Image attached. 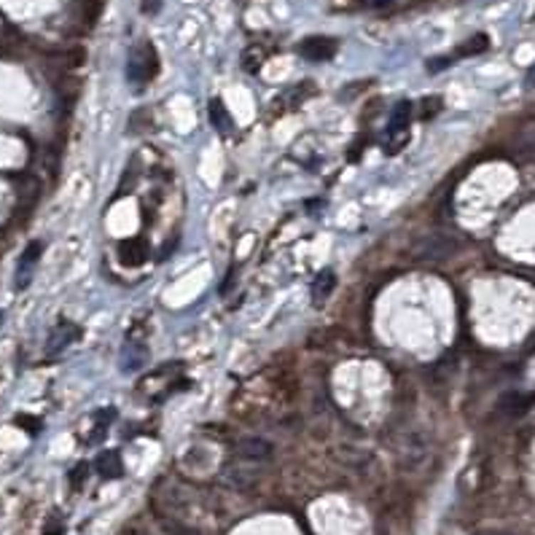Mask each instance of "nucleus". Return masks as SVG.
Listing matches in <instances>:
<instances>
[{
	"label": "nucleus",
	"instance_id": "obj_13",
	"mask_svg": "<svg viewBox=\"0 0 535 535\" xmlns=\"http://www.w3.org/2000/svg\"><path fill=\"white\" fill-rule=\"evenodd\" d=\"M146 255H148L146 243H140V240H127L124 245H119V258H122V264H127V267L143 264Z\"/></svg>",
	"mask_w": 535,
	"mask_h": 535
},
{
	"label": "nucleus",
	"instance_id": "obj_17",
	"mask_svg": "<svg viewBox=\"0 0 535 535\" xmlns=\"http://www.w3.org/2000/svg\"><path fill=\"white\" fill-rule=\"evenodd\" d=\"M159 522H161V530H164V535H202L199 530H194L191 524L178 522V519H172V517H161Z\"/></svg>",
	"mask_w": 535,
	"mask_h": 535
},
{
	"label": "nucleus",
	"instance_id": "obj_8",
	"mask_svg": "<svg viewBox=\"0 0 535 535\" xmlns=\"http://www.w3.org/2000/svg\"><path fill=\"white\" fill-rule=\"evenodd\" d=\"M234 455H237V457H245V460H253V462H269L272 455H275V447L261 436H245L234 444Z\"/></svg>",
	"mask_w": 535,
	"mask_h": 535
},
{
	"label": "nucleus",
	"instance_id": "obj_23",
	"mask_svg": "<svg viewBox=\"0 0 535 535\" xmlns=\"http://www.w3.org/2000/svg\"><path fill=\"white\" fill-rule=\"evenodd\" d=\"M447 65H452V57H450V60H430V62H428V70H433V73H436V70L447 68Z\"/></svg>",
	"mask_w": 535,
	"mask_h": 535
},
{
	"label": "nucleus",
	"instance_id": "obj_15",
	"mask_svg": "<svg viewBox=\"0 0 535 535\" xmlns=\"http://www.w3.org/2000/svg\"><path fill=\"white\" fill-rule=\"evenodd\" d=\"M207 116H210V122H213V127H216L218 132H226V129L231 127L229 110L223 108V102H221V100H210V105H207Z\"/></svg>",
	"mask_w": 535,
	"mask_h": 535
},
{
	"label": "nucleus",
	"instance_id": "obj_12",
	"mask_svg": "<svg viewBox=\"0 0 535 535\" xmlns=\"http://www.w3.org/2000/svg\"><path fill=\"white\" fill-rule=\"evenodd\" d=\"M334 288H337V275H334L331 269H323L315 280H312V302H315V304H323L331 293H334Z\"/></svg>",
	"mask_w": 535,
	"mask_h": 535
},
{
	"label": "nucleus",
	"instance_id": "obj_19",
	"mask_svg": "<svg viewBox=\"0 0 535 535\" xmlns=\"http://www.w3.org/2000/svg\"><path fill=\"white\" fill-rule=\"evenodd\" d=\"M261 62H264V57H261L258 46H253V49H248L243 54V68L248 70V73H255V70L261 68Z\"/></svg>",
	"mask_w": 535,
	"mask_h": 535
},
{
	"label": "nucleus",
	"instance_id": "obj_4",
	"mask_svg": "<svg viewBox=\"0 0 535 535\" xmlns=\"http://www.w3.org/2000/svg\"><path fill=\"white\" fill-rule=\"evenodd\" d=\"M409 127H412V102L409 100H401L393 113H390V122H388V132H385V154H398L406 148L409 143Z\"/></svg>",
	"mask_w": 535,
	"mask_h": 535
},
{
	"label": "nucleus",
	"instance_id": "obj_20",
	"mask_svg": "<svg viewBox=\"0 0 535 535\" xmlns=\"http://www.w3.org/2000/svg\"><path fill=\"white\" fill-rule=\"evenodd\" d=\"M86 474H89V465H86V462H78L73 471H70V487H73V489H78V487L84 484Z\"/></svg>",
	"mask_w": 535,
	"mask_h": 535
},
{
	"label": "nucleus",
	"instance_id": "obj_18",
	"mask_svg": "<svg viewBox=\"0 0 535 535\" xmlns=\"http://www.w3.org/2000/svg\"><path fill=\"white\" fill-rule=\"evenodd\" d=\"M438 110H441V97H425L423 102H420V122L436 119Z\"/></svg>",
	"mask_w": 535,
	"mask_h": 535
},
{
	"label": "nucleus",
	"instance_id": "obj_6",
	"mask_svg": "<svg viewBox=\"0 0 535 535\" xmlns=\"http://www.w3.org/2000/svg\"><path fill=\"white\" fill-rule=\"evenodd\" d=\"M41 253H43V243H41V240H33V243L25 248V253L19 255L16 272H14V288H16V291H27V285L33 282V275H36V267H38V261H41Z\"/></svg>",
	"mask_w": 535,
	"mask_h": 535
},
{
	"label": "nucleus",
	"instance_id": "obj_9",
	"mask_svg": "<svg viewBox=\"0 0 535 535\" xmlns=\"http://www.w3.org/2000/svg\"><path fill=\"white\" fill-rule=\"evenodd\" d=\"M78 337H81V329H78L75 323H70V320H60V323L51 329L49 339H46V355H49V358L60 355L62 350L70 347Z\"/></svg>",
	"mask_w": 535,
	"mask_h": 535
},
{
	"label": "nucleus",
	"instance_id": "obj_16",
	"mask_svg": "<svg viewBox=\"0 0 535 535\" xmlns=\"http://www.w3.org/2000/svg\"><path fill=\"white\" fill-rule=\"evenodd\" d=\"M489 49V38L487 36H474V38H468L465 43H462L460 49H457V57H476V54H482V51Z\"/></svg>",
	"mask_w": 535,
	"mask_h": 535
},
{
	"label": "nucleus",
	"instance_id": "obj_3",
	"mask_svg": "<svg viewBox=\"0 0 535 535\" xmlns=\"http://www.w3.org/2000/svg\"><path fill=\"white\" fill-rule=\"evenodd\" d=\"M412 250L420 261L441 264V261H450L452 255H457V250H460V240L452 237V234H447V231H430V234H423V237L414 240Z\"/></svg>",
	"mask_w": 535,
	"mask_h": 535
},
{
	"label": "nucleus",
	"instance_id": "obj_2",
	"mask_svg": "<svg viewBox=\"0 0 535 535\" xmlns=\"http://www.w3.org/2000/svg\"><path fill=\"white\" fill-rule=\"evenodd\" d=\"M159 73V57L157 49L151 43H137L129 49L127 57V84L132 86L134 92L146 89L151 84V78Z\"/></svg>",
	"mask_w": 535,
	"mask_h": 535
},
{
	"label": "nucleus",
	"instance_id": "obj_7",
	"mask_svg": "<svg viewBox=\"0 0 535 535\" xmlns=\"http://www.w3.org/2000/svg\"><path fill=\"white\" fill-rule=\"evenodd\" d=\"M339 49V43L329 36H309L299 43V54L309 62H326L331 60Z\"/></svg>",
	"mask_w": 535,
	"mask_h": 535
},
{
	"label": "nucleus",
	"instance_id": "obj_1",
	"mask_svg": "<svg viewBox=\"0 0 535 535\" xmlns=\"http://www.w3.org/2000/svg\"><path fill=\"white\" fill-rule=\"evenodd\" d=\"M390 450L403 471H420L430 457V444L420 430H398V436L390 438Z\"/></svg>",
	"mask_w": 535,
	"mask_h": 535
},
{
	"label": "nucleus",
	"instance_id": "obj_22",
	"mask_svg": "<svg viewBox=\"0 0 535 535\" xmlns=\"http://www.w3.org/2000/svg\"><path fill=\"white\" fill-rule=\"evenodd\" d=\"M159 6H161V0H140V9L146 14H157Z\"/></svg>",
	"mask_w": 535,
	"mask_h": 535
},
{
	"label": "nucleus",
	"instance_id": "obj_25",
	"mask_svg": "<svg viewBox=\"0 0 535 535\" xmlns=\"http://www.w3.org/2000/svg\"><path fill=\"white\" fill-rule=\"evenodd\" d=\"M127 535H151V533H148V530H129Z\"/></svg>",
	"mask_w": 535,
	"mask_h": 535
},
{
	"label": "nucleus",
	"instance_id": "obj_21",
	"mask_svg": "<svg viewBox=\"0 0 535 535\" xmlns=\"http://www.w3.org/2000/svg\"><path fill=\"white\" fill-rule=\"evenodd\" d=\"M65 533V522H62L57 514H51L46 527H43V535H62Z\"/></svg>",
	"mask_w": 535,
	"mask_h": 535
},
{
	"label": "nucleus",
	"instance_id": "obj_5",
	"mask_svg": "<svg viewBox=\"0 0 535 535\" xmlns=\"http://www.w3.org/2000/svg\"><path fill=\"white\" fill-rule=\"evenodd\" d=\"M264 476V462H253V460H245V457H237L226 462L223 474H221V482L231 489H250V487L258 484V479Z\"/></svg>",
	"mask_w": 535,
	"mask_h": 535
},
{
	"label": "nucleus",
	"instance_id": "obj_10",
	"mask_svg": "<svg viewBox=\"0 0 535 535\" xmlns=\"http://www.w3.org/2000/svg\"><path fill=\"white\" fill-rule=\"evenodd\" d=\"M146 361H148L146 341H137V339H132V337L124 341L122 358H119V369H122V371L132 374V371H137V369H143Z\"/></svg>",
	"mask_w": 535,
	"mask_h": 535
},
{
	"label": "nucleus",
	"instance_id": "obj_11",
	"mask_svg": "<svg viewBox=\"0 0 535 535\" xmlns=\"http://www.w3.org/2000/svg\"><path fill=\"white\" fill-rule=\"evenodd\" d=\"M95 468H97V474L102 476V479H119V476H124L122 455L116 450L100 452L97 460H95Z\"/></svg>",
	"mask_w": 535,
	"mask_h": 535
},
{
	"label": "nucleus",
	"instance_id": "obj_24",
	"mask_svg": "<svg viewBox=\"0 0 535 535\" xmlns=\"http://www.w3.org/2000/svg\"><path fill=\"white\" fill-rule=\"evenodd\" d=\"M527 86H530V89L535 86V65L530 68V73H527Z\"/></svg>",
	"mask_w": 535,
	"mask_h": 535
},
{
	"label": "nucleus",
	"instance_id": "obj_14",
	"mask_svg": "<svg viewBox=\"0 0 535 535\" xmlns=\"http://www.w3.org/2000/svg\"><path fill=\"white\" fill-rule=\"evenodd\" d=\"M514 151H517V157L527 159V161H535V122L527 124L522 132L517 134Z\"/></svg>",
	"mask_w": 535,
	"mask_h": 535
}]
</instances>
